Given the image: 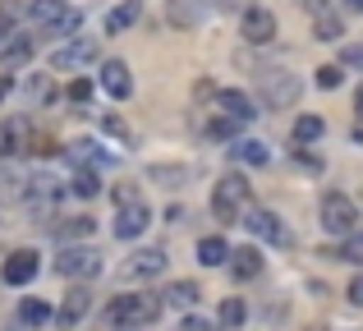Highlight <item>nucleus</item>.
<instances>
[{
    "label": "nucleus",
    "instance_id": "obj_10",
    "mask_svg": "<svg viewBox=\"0 0 363 331\" xmlns=\"http://www.w3.org/2000/svg\"><path fill=\"white\" fill-rule=\"evenodd\" d=\"M101 60V46L97 37H74V42H65L60 51L51 55V69H88V64Z\"/></svg>",
    "mask_w": 363,
    "mask_h": 331
},
{
    "label": "nucleus",
    "instance_id": "obj_13",
    "mask_svg": "<svg viewBox=\"0 0 363 331\" xmlns=\"http://www.w3.org/2000/svg\"><path fill=\"white\" fill-rule=\"evenodd\" d=\"M244 225H248V235H257V240H267V244H290V230H285L281 216L267 212V207H248Z\"/></svg>",
    "mask_w": 363,
    "mask_h": 331
},
{
    "label": "nucleus",
    "instance_id": "obj_17",
    "mask_svg": "<svg viewBox=\"0 0 363 331\" xmlns=\"http://www.w3.org/2000/svg\"><path fill=\"white\" fill-rule=\"evenodd\" d=\"M37 51V33H14L0 42V60H5V69H18V64H28Z\"/></svg>",
    "mask_w": 363,
    "mask_h": 331
},
{
    "label": "nucleus",
    "instance_id": "obj_41",
    "mask_svg": "<svg viewBox=\"0 0 363 331\" xmlns=\"http://www.w3.org/2000/svg\"><path fill=\"white\" fill-rule=\"evenodd\" d=\"M354 143H359V147H363V116H359V120H354Z\"/></svg>",
    "mask_w": 363,
    "mask_h": 331
},
{
    "label": "nucleus",
    "instance_id": "obj_1",
    "mask_svg": "<svg viewBox=\"0 0 363 331\" xmlns=\"http://www.w3.org/2000/svg\"><path fill=\"white\" fill-rule=\"evenodd\" d=\"M157 318H161V295H152V290H138V295H120V299H111V308H106V327H116V331L152 327Z\"/></svg>",
    "mask_w": 363,
    "mask_h": 331
},
{
    "label": "nucleus",
    "instance_id": "obj_16",
    "mask_svg": "<svg viewBox=\"0 0 363 331\" xmlns=\"http://www.w3.org/2000/svg\"><path fill=\"white\" fill-rule=\"evenodd\" d=\"M101 92L116 97V101H124L133 92V74H129V64H124V60H106V64H101Z\"/></svg>",
    "mask_w": 363,
    "mask_h": 331
},
{
    "label": "nucleus",
    "instance_id": "obj_3",
    "mask_svg": "<svg viewBox=\"0 0 363 331\" xmlns=\"http://www.w3.org/2000/svg\"><path fill=\"white\" fill-rule=\"evenodd\" d=\"M23 14L33 18L37 37H69L83 23V9H74L69 0H28Z\"/></svg>",
    "mask_w": 363,
    "mask_h": 331
},
{
    "label": "nucleus",
    "instance_id": "obj_36",
    "mask_svg": "<svg viewBox=\"0 0 363 331\" xmlns=\"http://www.w3.org/2000/svg\"><path fill=\"white\" fill-rule=\"evenodd\" d=\"M345 299H350V304H354V308H363V271H359V276H354V281H350V290H345Z\"/></svg>",
    "mask_w": 363,
    "mask_h": 331
},
{
    "label": "nucleus",
    "instance_id": "obj_35",
    "mask_svg": "<svg viewBox=\"0 0 363 331\" xmlns=\"http://www.w3.org/2000/svg\"><path fill=\"white\" fill-rule=\"evenodd\" d=\"M101 129H106L111 138H120V143H129V129H124V120H120V116H106V120H101Z\"/></svg>",
    "mask_w": 363,
    "mask_h": 331
},
{
    "label": "nucleus",
    "instance_id": "obj_25",
    "mask_svg": "<svg viewBox=\"0 0 363 331\" xmlns=\"http://www.w3.org/2000/svg\"><path fill=\"white\" fill-rule=\"evenodd\" d=\"M69 193H79V198H92V193H101V175H97L92 166H74Z\"/></svg>",
    "mask_w": 363,
    "mask_h": 331
},
{
    "label": "nucleus",
    "instance_id": "obj_8",
    "mask_svg": "<svg viewBox=\"0 0 363 331\" xmlns=\"http://www.w3.org/2000/svg\"><path fill=\"white\" fill-rule=\"evenodd\" d=\"M322 230L327 235H354L359 230V207L350 193H327L322 198Z\"/></svg>",
    "mask_w": 363,
    "mask_h": 331
},
{
    "label": "nucleus",
    "instance_id": "obj_14",
    "mask_svg": "<svg viewBox=\"0 0 363 331\" xmlns=\"http://www.w3.org/2000/svg\"><path fill=\"white\" fill-rule=\"evenodd\" d=\"M37 271H42V253L37 249H14L5 258V271H0V276H5V286H28Z\"/></svg>",
    "mask_w": 363,
    "mask_h": 331
},
{
    "label": "nucleus",
    "instance_id": "obj_24",
    "mask_svg": "<svg viewBox=\"0 0 363 331\" xmlns=\"http://www.w3.org/2000/svg\"><path fill=\"white\" fill-rule=\"evenodd\" d=\"M230 157H235L240 166H267V162H272L267 143H257V138H240V143L230 147Z\"/></svg>",
    "mask_w": 363,
    "mask_h": 331
},
{
    "label": "nucleus",
    "instance_id": "obj_40",
    "mask_svg": "<svg viewBox=\"0 0 363 331\" xmlns=\"http://www.w3.org/2000/svg\"><path fill=\"white\" fill-rule=\"evenodd\" d=\"M9 92H14V74H0V106H5Z\"/></svg>",
    "mask_w": 363,
    "mask_h": 331
},
{
    "label": "nucleus",
    "instance_id": "obj_37",
    "mask_svg": "<svg viewBox=\"0 0 363 331\" xmlns=\"http://www.w3.org/2000/svg\"><path fill=\"white\" fill-rule=\"evenodd\" d=\"M69 97H74V101H88V97H92V83H88V79H74V83H69Z\"/></svg>",
    "mask_w": 363,
    "mask_h": 331
},
{
    "label": "nucleus",
    "instance_id": "obj_6",
    "mask_svg": "<svg viewBox=\"0 0 363 331\" xmlns=\"http://www.w3.org/2000/svg\"><path fill=\"white\" fill-rule=\"evenodd\" d=\"M55 271L69 276V281H92L101 271V253L92 244H65L60 258H55Z\"/></svg>",
    "mask_w": 363,
    "mask_h": 331
},
{
    "label": "nucleus",
    "instance_id": "obj_2",
    "mask_svg": "<svg viewBox=\"0 0 363 331\" xmlns=\"http://www.w3.org/2000/svg\"><path fill=\"white\" fill-rule=\"evenodd\" d=\"M248 207H253V184H248L240 170H225L212 189V216L225 221V225H235V221H244Z\"/></svg>",
    "mask_w": 363,
    "mask_h": 331
},
{
    "label": "nucleus",
    "instance_id": "obj_18",
    "mask_svg": "<svg viewBox=\"0 0 363 331\" xmlns=\"http://www.w3.org/2000/svg\"><path fill=\"white\" fill-rule=\"evenodd\" d=\"M216 111L221 116H230L235 125H248V120L257 116V106H253V97L248 92H235V88H225V92H216Z\"/></svg>",
    "mask_w": 363,
    "mask_h": 331
},
{
    "label": "nucleus",
    "instance_id": "obj_33",
    "mask_svg": "<svg viewBox=\"0 0 363 331\" xmlns=\"http://www.w3.org/2000/svg\"><path fill=\"white\" fill-rule=\"evenodd\" d=\"M147 175H152V179H161V184H166V189H175L179 179H184V170H179V166H152Z\"/></svg>",
    "mask_w": 363,
    "mask_h": 331
},
{
    "label": "nucleus",
    "instance_id": "obj_11",
    "mask_svg": "<svg viewBox=\"0 0 363 331\" xmlns=\"http://www.w3.org/2000/svg\"><path fill=\"white\" fill-rule=\"evenodd\" d=\"M60 193H65V189L55 184L51 175H33V179H28V189H23V203H28V212H33V216H51L55 203H60Z\"/></svg>",
    "mask_w": 363,
    "mask_h": 331
},
{
    "label": "nucleus",
    "instance_id": "obj_5",
    "mask_svg": "<svg viewBox=\"0 0 363 331\" xmlns=\"http://www.w3.org/2000/svg\"><path fill=\"white\" fill-rule=\"evenodd\" d=\"M257 88H262V101H267L272 111L294 106V101H299V79H294L290 69H281V64H267V69H257Z\"/></svg>",
    "mask_w": 363,
    "mask_h": 331
},
{
    "label": "nucleus",
    "instance_id": "obj_9",
    "mask_svg": "<svg viewBox=\"0 0 363 331\" xmlns=\"http://www.w3.org/2000/svg\"><path fill=\"white\" fill-rule=\"evenodd\" d=\"M88 313H92V290H88V281H79V286L65 290L60 308H55V327H60V331H74Z\"/></svg>",
    "mask_w": 363,
    "mask_h": 331
},
{
    "label": "nucleus",
    "instance_id": "obj_42",
    "mask_svg": "<svg viewBox=\"0 0 363 331\" xmlns=\"http://www.w3.org/2000/svg\"><path fill=\"white\" fill-rule=\"evenodd\" d=\"M345 5H350V9H354V14H363V0H345Z\"/></svg>",
    "mask_w": 363,
    "mask_h": 331
},
{
    "label": "nucleus",
    "instance_id": "obj_4",
    "mask_svg": "<svg viewBox=\"0 0 363 331\" xmlns=\"http://www.w3.org/2000/svg\"><path fill=\"white\" fill-rule=\"evenodd\" d=\"M147 225H152V207L143 203V193L133 184H116V221H111L116 240H138Z\"/></svg>",
    "mask_w": 363,
    "mask_h": 331
},
{
    "label": "nucleus",
    "instance_id": "obj_32",
    "mask_svg": "<svg viewBox=\"0 0 363 331\" xmlns=\"http://www.w3.org/2000/svg\"><path fill=\"white\" fill-rule=\"evenodd\" d=\"M340 258H345V262H363V230L345 235V249H340Z\"/></svg>",
    "mask_w": 363,
    "mask_h": 331
},
{
    "label": "nucleus",
    "instance_id": "obj_7",
    "mask_svg": "<svg viewBox=\"0 0 363 331\" xmlns=\"http://www.w3.org/2000/svg\"><path fill=\"white\" fill-rule=\"evenodd\" d=\"M166 249H133L129 258L120 262V271L116 276L124 281V286H138V281H157L161 271H166Z\"/></svg>",
    "mask_w": 363,
    "mask_h": 331
},
{
    "label": "nucleus",
    "instance_id": "obj_38",
    "mask_svg": "<svg viewBox=\"0 0 363 331\" xmlns=\"http://www.w3.org/2000/svg\"><path fill=\"white\" fill-rule=\"evenodd\" d=\"M179 331H216V327L207 322V318H194V313H189L184 322H179Z\"/></svg>",
    "mask_w": 363,
    "mask_h": 331
},
{
    "label": "nucleus",
    "instance_id": "obj_30",
    "mask_svg": "<svg viewBox=\"0 0 363 331\" xmlns=\"http://www.w3.org/2000/svg\"><path fill=\"white\" fill-rule=\"evenodd\" d=\"M18 18H23V9H18V5H9V0H0V42L18 33Z\"/></svg>",
    "mask_w": 363,
    "mask_h": 331
},
{
    "label": "nucleus",
    "instance_id": "obj_31",
    "mask_svg": "<svg viewBox=\"0 0 363 331\" xmlns=\"http://www.w3.org/2000/svg\"><path fill=\"white\" fill-rule=\"evenodd\" d=\"M69 162L79 166V162H111V157H101L92 138H79V143H69Z\"/></svg>",
    "mask_w": 363,
    "mask_h": 331
},
{
    "label": "nucleus",
    "instance_id": "obj_29",
    "mask_svg": "<svg viewBox=\"0 0 363 331\" xmlns=\"http://www.w3.org/2000/svg\"><path fill=\"white\" fill-rule=\"evenodd\" d=\"M244 318H248L244 299H225V304H221V327H225V331H240Z\"/></svg>",
    "mask_w": 363,
    "mask_h": 331
},
{
    "label": "nucleus",
    "instance_id": "obj_34",
    "mask_svg": "<svg viewBox=\"0 0 363 331\" xmlns=\"http://www.w3.org/2000/svg\"><path fill=\"white\" fill-rule=\"evenodd\" d=\"M340 79H345V74H340V64H322V69H318V88H340Z\"/></svg>",
    "mask_w": 363,
    "mask_h": 331
},
{
    "label": "nucleus",
    "instance_id": "obj_19",
    "mask_svg": "<svg viewBox=\"0 0 363 331\" xmlns=\"http://www.w3.org/2000/svg\"><path fill=\"white\" fill-rule=\"evenodd\" d=\"M28 120H5L0 125V157H18V152H28Z\"/></svg>",
    "mask_w": 363,
    "mask_h": 331
},
{
    "label": "nucleus",
    "instance_id": "obj_20",
    "mask_svg": "<svg viewBox=\"0 0 363 331\" xmlns=\"http://www.w3.org/2000/svg\"><path fill=\"white\" fill-rule=\"evenodd\" d=\"M138 18H143V5H138V0H120L116 9H106V33L111 37H116V33H129Z\"/></svg>",
    "mask_w": 363,
    "mask_h": 331
},
{
    "label": "nucleus",
    "instance_id": "obj_44",
    "mask_svg": "<svg viewBox=\"0 0 363 331\" xmlns=\"http://www.w3.org/2000/svg\"><path fill=\"white\" fill-rule=\"evenodd\" d=\"M313 331H322V327H313Z\"/></svg>",
    "mask_w": 363,
    "mask_h": 331
},
{
    "label": "nucleus",
    "instance_id": "obj_39",
    "mask_svg": "<svg viewBox=\"0 0 363 331\" xmlns=\"http://www.w3.org/2000/svg\"><path fill=\"white\" fill-rule=\"evenodd\" d=\"M340 60L354 64V69H363V46H345V51H340Z\"/></svg>",
    "mask_w": 363,
    "mask_h": 331
},
{
    "label": "nucleus",
    "instance_id": "obj_26",
    "mask_svg": "<svg viewBox=\"0 0 363 331\" xmlns=\"http://www.w3.org/2000/svg\"><path fill=\"white\" fill-rule=\"evenodd\" d=\"M92 225H97L92 216H65V221L55 225V235H60L65 244H74V240H88V235H92Z\"/></svg>",
    "mask_w": 363,
    "mask_h": 331
},
{
    "label": "nucleus",
    "instance_id": "obj_12",
    "mask_svg": "<svg viewBox=\"0 0 363 331\" xmlns=\"http://www.w3.org/2000/svg\"><path fill=\"white\" fill-rule=\"evenodd\" d=\"M240 33H244L248 46H272V42H276V14H272V9H262V5L244 9Z\"/></svg>",
    "mask_w": 363,
    "mask_h": 331
},
{
    "label": "nucleus",
    "instance_id": "obj_28",
    "mask_svg": "<svg viewBox=\"0 0 363 331\" xmlns=\"http://www.w3.org/2000/svg\"><path fill=\"white\" fill-rule=\"evenodd\" d=\"M161 304H175V308H194L198 304V286L194 281H175V286L161 295Z\"/></svg>",
    "mask_w": 363,
    "mask_h": 331
},
{
    "label": "nucleus",
    "instance_id": "obj_21",
    "mask_svg": "<svg viewBox=\"0 0 363 331\" xmlns=\"http://www.w3.org/2000/svg\"><path fill=\"white\" fill-rule=\"evenodd\" d=\"M51 304H46V299H37V295H28V299H18V322L23 327H33V331H42L46 322H51Z\"/></svg>",
    "mask_w": 363,
    "mask_h": 331
},
{
    "label": "nucleus",
    "instance_id": "obj_22",
    "mask_svg": "<svg viewBox=\"0 0 363 331\" xmlns=\"http://www.w3.org/2000/svg\"><path fill=\"white\" fill-rule=\"evenodd\" d=\"M230 271L240 281H253L257 271H262V253H257L253 244H248V249H230Z\"/></svg>",
    "mask_w": 363,
    "mask_h": 331
},
{
    "label": "nucleus",
    "instance_id": "obj_27",
    "mask_svg": "<svg viewBox=\"0 0 363 331\" xmlns=\"http://www.w3.org/2000/svg\"><path fill=\"white\" fill-rule=\"evenodd\" d=\"M322 134H327L322 116H299V120H294V147H303V143H318Z\"/></svg>",
    "mask_w": 363,
    "mask_h": 331
},
{
    "label": "nucleus",
    "instance_id": "obj_43",
    "mask_svg": "<svg viewBox=\"0 0 363 331\" xmlns=\"http://www.w3.org/2000/svg\"><path fill=\"white\" fill-rule=\"evenodd\" d=\"M354 111H363V88H359V92H354Z\"/></svg>",
    "mask_w": 363,
    "mask_h": 331
},
{
    "label": "nucleus",
    "instance_id": "obj_23",
    "mask_svg": "<svg viewBox=\"0 0 363 331\" xmlns=\"http://www.w3.org/2000/svg\"><path fill=\"white\" fill-rule=\"evenodd\" d=\"M198 262H203V267H221V262H230V244H225L221 235L198 240Z\"/></svg>",
    "mask_w": 363,
    "mask_h": 331
},
{
    "label": "nucleus",
    "instance_id": "obj_15",
    "mask_svg": "<svg viewBox=\"0 0 363 331\" xmlns=\"http://www.w3.org/2000/svg\"><path fill=\"white\" fill-rule=\"evenodd\" d=\"M308 14H313V37H318V42H340V37H345V23H340V14L331 9V0H308Z\"/></svg>",
    "mask_w": 363,
    "mask_h": 331
}]
</instances>
